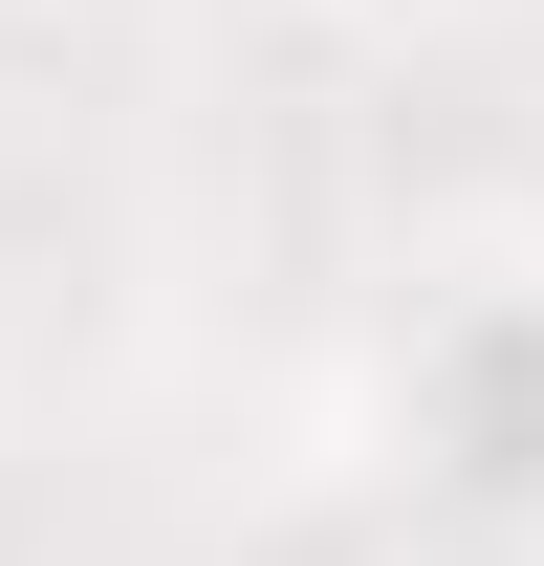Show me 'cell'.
Segmentation results:
<instances>
[{"instance_id":"6da1fadb","label":"cell","mask_w":544,"mask_h":566,"mask_svg":"<svg viewBox=\"0 0 544 566\" xmlns=\"http://www.w3.org/2000/svg\"><path fill=\"white\" fill-rule=\"evenodd\" d=\"M414 501L458 523H544V262H479L393 327V392H370Z\"/></svg>"}]
</instances>
